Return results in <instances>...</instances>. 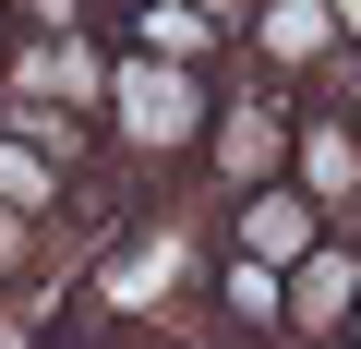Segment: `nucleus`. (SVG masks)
I'll list each match as a JSON object with an SVG mask.
<instances>
[{
	"label": "nucleus",
	"mask_w": 361,
	"mask_h": 349,
	"mask_svg": "<svg viewBox=\"0 0 361 349\" xmlns=\"http://www.w3.org/2000/svg\"><path fill=\"white\" fill-rule=\"evenodd\" d=\"M313 229H325V205H313L301 181H253V193H241V265H265V277H277V265H301V253H313Z\"/></svg>",
	"instance_id": "f257e3e1"
},
{
	"label": "nucleus",
	"mask_w": 361,
	"mask_h": 349,
	"mask_svg": "<svg viewBox=\"0 0 361 349\" xmlns=\"http://www.w3.org/2000/svg\"><path fill=\"white\" fill-rule=\"evenodd\" d=\"M349 301H361V265H349V253H301L289 313H301V325H349Z\"/></svg>",
	"instance_id": "39448f33"
},
{
	"label": "nucleus",
	"mask_w": 361,
	"mask_h": 349,
	"mask_svg": "<svg viewBox=\"0 0 361 349\" xmlns=\"http://www.w3.org/2000/svg\"><path fill=\"white\" fill-rule=\"evenodd\" d=\"M133 37H145V61H180V73L217 49L205 37V0H133Z\"/></svg>",
	"instance_id": "7ed1b4c3"
},
{
	"label": "nucleus",
	"mask_w": 361,
	"mask_h": 349,
	"mask_svg": "<svg viewBox=\"0 0 361 349\" xmlns=\"http://www.w3.org/2000/svg\"><path fill=\"white\" fill-rule=\"evenodd\" d=\"M361 181V145H349V121H301V193L313 205H337Z\"/></svg>",
	"instance_id": "423d86ee"
},
{
	"label": "nucleus",
	"mask_w": 361,
	"mask_h": 349,
	"mask_svg": "<svg viewBox=\"0 0 361 349\" xmlns=\"http://www.w3.org/2000/svg\"><path fill=\"white\" fill-rule=\"evenodd\" d=\"M0 265H25V217L13 205H0Z\"/></svg>",
	"instance_id": "9d476101"
},
{
	"label": "nucleus",
	"mask_w": 361,
	"mask_h": 349,
	"mask_svg": "<svg viewBox=\"0 0 361 349\" xmlns=\"http://www.w3.org/2000/svg\"><path fill=\"white\" fill-rule=\"evenodd\" d=\"M205 133H217V169H229V181H265L277 145H289V133H277V109H217Z\"/></svg>",
	"instance_id": "20e7f679"
},
{
	"label": "nucleus",
	"mask_w": 361,
	"mask_h": 349,
	"mask_svg": "<svg viewBox=\"0 0 361 349\" xmlns=\"http://www.w3.org/2000/svg\"><path fill=\"white\" fill-rule=\"evenodd\" d=\"M49 169L61 157H37L25 133H0V205H49Z\"/></svg>",
	"instance_id": "0eeeda50"
},
{
	"label": "nucleus",
	"mask_w": 361,
	"mask_h": 349,
	"mask_svg": "<svg viewBox=\"0 0 361 349\" xmlns=\"http://www.w3.org/2000/svg\"><path fill=\"white\" fill-rule=\"evenodd\" d=\"M229 313H253V325H265V313H289V289H277L265 265H241V277H229Z\"/></svg>",
	"instance_id": "6e6552de"
},
{
	"label": "nucleus",
	"mask_w": 361,
	"mask_h": 349,
	"mask_svg": "<svg viewBox=\"0 0 361 349\" xmlns=\"http://www.w3.org/2000/svg\"><path fill=\"white\" fill-rule=\"evenodd\" d=\"M337 337H349V349H361V301H349V325H337Z\"/></svg>",
	"instance_id": "9b49d317"
},
{
	"label": "nucleus",
	"mask_w": 361,
	"mask_h": 349,
	"mask_svg": "<svg viewBox=\"0 0 361 349\" xmlns=\"http://www.w3.org/2000/svg\"><path fill=\"white\" fill-rule=\"evenodd\" d=\"M121 121H133V145H193L205 133V85L180 73V61H145L121 85Z\"/></svg>",
	"instance_id": "f03ea898"
},
{
	"label": "nucleus",
	"mask_w": 361,
	"mask_h": 349,
	"mask_svg": "<svg viewBox=\"0 0 361 349\" xmlns=\"http://www.w3.org/2000/svg\"><path fill=\"white\" fill-rule=\"evenodd\" d=\"M13 13H37L49 37H73V13H85V0H13Z\"/></svg>",
	"instance_id": "1a4fd4ad"
}]
</instances>
